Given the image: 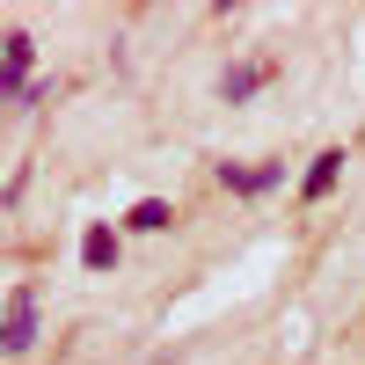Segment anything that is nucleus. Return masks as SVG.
I'll list each match as a JSON object with an SVG mask.
<instances>
[{
    "instance_id": "nucleus-1",
    "label": "nucleus",
    "mask_w": 365,
    "mask_h": 365,
    "mask_svg": "<svg viewBox=\"0 0 365 365\" xmlns=\"http://www.w3.org/2000/svg\"><path fill=\"white\" fill-rule=\"evenodd\" d=\"M44 336V307H37V292L29 285H8V299H0V351L8 358H29Z\"/></svg>"
},
{
    "instance_id": "nucleus-3",
    "label": "nucleus",
    "mask_w": 365,
    "mask_h": 365,
    "mask_svg": "<svg viewBox=\"0 0 365 365\" xmlns=\"http://www.w3.org/2000/svg\"><path fill=\"white\" fill-rule=\"evenodd\" d=\"M212 175H220V190H227V197H270V190H278V182H285V161H263V168H241V161H220Z\"/></svg>"
},
{
    "instance_id": "nucleus-4",
    "label": "nucleus",
    "mask_w": 365,
    "mask_h": 365,
    "mask_svg": "<svg viewBox=\"0 0 365 365\" xmlns=\"http://www.w3.org/2000/svg\"><path fill=\"white\" fill-rule=\"evenodd\" d=\"M344 146H322V154L307 161V175H299V205H329V197H336V182H344Z\"/></svg>"
},
{
    "instance_id": "nucleus-2",
    "label": "nucleus",
    "mask_w": 365,
    "mask_h": 365,
    "mask_svg": "<svg viewBox=\"0 0 365 365\" xmlns=\"http://www.w3.org/2000/svg\"><path fill=\"white\" fill-rule=\"evenodd\" d=\"M29 88H37V37H29V29H8V37H0V103L22 110Z\"/></svg>"
},
{
    "instance_id": "nucleus-5",
    "label": "nucleus",
    "mask_w": 365,
    "mask_h": 365,
    "mask_svg": "<svg viewBox=\"0 0 365 365\" xmlns=\"http://www.w3.org/2000/svg\"><path fill=\"white\" fill-rule=\"evenodd\" d=\"M270 73H278L270 58H241V66H227V73H220V103H249V96H263Z\"/></svg>"
},
{
    "instance_id": "nucleus-7",
    "label": "nucleus",
    "mask_w": 365,
    "mask_h": 365,
    "mask_svg": "<svg viewBox=\"0 0 365 365\" xmlns=\"http://www.w3.org/2000/svg\"><path fill=\"white\" fill-rule=\"evenodd\" d=\"M125 227H132V234H168V227H175V205H168V197H139V205L125 212Z\"/></svg>"
},
{
    "instance_id": "nucleus-6",
    "label": "nucleus",
    "mask_w": 365,
    "mask_h": 365,
    "mask_svg": "<svg viewBox=\"0 0 365 365\" xmlns=\"http://www.w3.org/2000/svg\"><path fill=\"white\" fill-rule=\"evenodd\" d=\"M117 256H125V234L117 227H88L81 234V270H117Z\"/></svg>"
}]
</instances>
